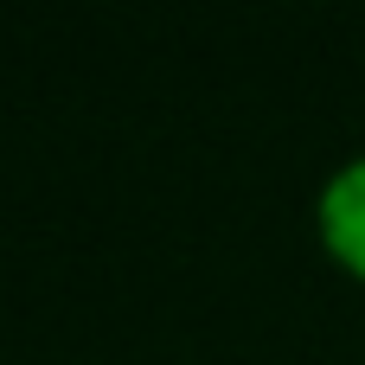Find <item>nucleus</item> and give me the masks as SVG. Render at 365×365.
<instances>
[{
	"instance_id": "obj_1",
	"label": "nucleus",
	"mask_w": 365,
	"mask_h": 365,
	"mask_svg": "<svg viewBox=\"0 0 365 365\" xmlns=\"http://www.w3.org/2000/svg\"><path fill=\"white\" fill-rule=\"evenodd\" d=\"M321 231L340 263L365 269V160H346L321 192Z\"/></svg>"
}]
</instances>
